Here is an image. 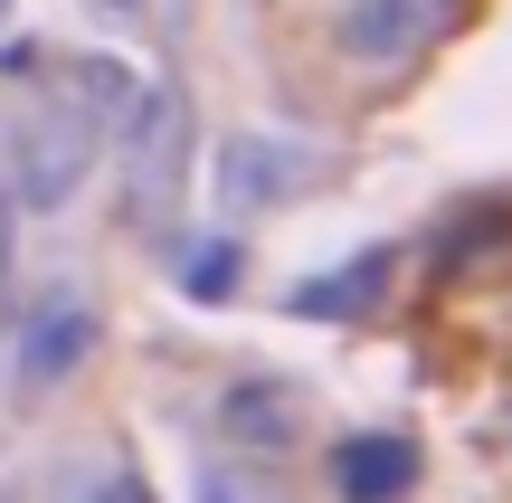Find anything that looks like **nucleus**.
Wrapping results in <instances>:
<instances>
[{
    "label": "nucleus",
    "instance_id": "nucleus-1",
    "mask_svg": "<svg viewBox=\"0 0 512 503\" xmlns=\"http://www.w3.org/2000/svg\"><path fill=\"white\" fill-rule=\"evenodd\" d=\"M95 152H105V124H95L86 105H67V95H38L29 114H19V143H10V181H19V209H38V219H57V209L86 190Z\"/></svg>",
    "mask_w": 512,
    "mask_h": 503
},
{
    "label": "nucleus",
    "instance_id": "nucleus-2",
    "mask_svg": "<svg viewBox=\"0 0 512 503\" xmlns=\"http://www.w3.org/2000/svg\"><path fill=\"white\" fill-rule=\"evenodd\" d=\"M124 219L152 228L171 209V190H181V143H190V95L181 86H133L124 105Z\"/></svg>",
    "mask_w": 512,
    "mask_h": 503
},
{
    "label": "nucleus",
    "instance_id": "nucleus-3",
    "mask_svg": "<svg viewBox=\"0 0 512 503\" xmlns=\"http://www.w3.org/2000/svg\"><path fill=\"white\" fill-rule=\"evenodd\" d=\"M323 171L332 162L313 143H294V133H228L219 143V200L228 209H285V200H304Z\"/></svg>",
    "mask_w": 512,
    "mask_h": 503
},
{
    "label": "nucleus",
    "instance_id": "nucleus-4",
    "mask_svg": "<svg viewBox=\"0 0 512 503\" xmlns=\"http://www.w3.org/2000/svg\"><path fill=\"white\" fill-rule=\"evenodd\" d=\"M86 352H95V314H86L76 295H48L29 323H19L10 390H19V399H48L57 380H76V371H86Z\"/></svg>",
    "mask_w": 512,
    "mask_h": 503
},
{
    "label": "nucleus",
    "instance_id": "nucleus-5",
    "mask_svg": "<svg viewBox=\"0 0 512 503\" xmlns=\"http://www.w3.org/2000/svg\"><path fill=\"white\" fill-rule=\"evenodd\" d=\"M332 494L342 503H408L418 494V447L408 437H342L332 447Z\"/></svg>",
    "mask_w": 512,
    "mask_h": 503
},
{
    "label": "nucleus",
    "instance_id": "nucleus-6",
    "mask_svg": "<svg viewBox=\"0 0 512 503\" xmlns=\"http://www.w3.org/2000/svg\"><path fill=\"white\" fill-rule=\"evenodd\" d=\"M219 428H228V447L285 456L294 437H304V418H294V390H285V380H238V390L219 399Z\"/></svg>",
    "mask_w": 512,
    "mask_h": 503
},
{
    "label": "nucleus",
    "instance_id": "nucleus-7",
    "mask_svg": "<svg viewBox=\"0 0 512 503\" xmlns=\"http://www.w3.org/2000/svg\"><path fill=\"white\" fill-rule=\"evenodd\" d=\"M332 38H342V57H361V67H389V57H408L427 38V0H351Z\"/></svg>",
    "mask_w": 512,
    "mask_h": 503
},
{
    "label": "nucleus",
    "instance_id": "nucleus-8",
    "mask_svg": "<svg viewBox=\"0 0 512 503\" xmlns=\"http://www.w3.org/2000/svg\"><path fill=\"white\" fill-rule=\"evenodd\" d=\"M133 86H143V76L124 67V57H57V95H67V105H86L95 124H124V105H133Z\"/></svg>",
    "mask_w": 512,
    "mask_h": 503
},
{
    "label": "nucleus",
    "instance_id": "nucleus-9",
    "mask_svg": "<svg viewBox=\"0 0 512 503\" xmlns=\"http://www.w3.org/2000/svg\"><path fill=\"white\" fill-rule=\"evenodd\" d=\"M171 276H181V295L228 304V295H238V247H228V238H200V247H181V266H171Z\"/></svg>",
    "mask_w": 512,
    "mask_h": 503
},
{
    "label": "nucleus",
    "instance_id": "nucleus-10",
    "mask_svg": "<svg viewBox=\"0 0 512 503\" xmlns=\"http://www.w3.org/2000/svg\"><path fill=\"white\" fill-rule=\"evenodd\" d=\"M380 276H389V257H361V266H351L342 285H313L304 304H313V314H361V304L380 295Z\"/></svg>",
    "mask_w": 512,
    "mask_h": 503
},
{
    "label": "nucleus",
    "instance_id": "nucleus-11",
    "mask_svg": "<svg viewBox=\"0 0 512 503\" xmlns=\"http://www.w3.org/2000/svg\"><path fill=\"white\" fill-rule=\"evenodd\" d=\"M190 503H285V494H275L266 475H247V466H200Z\"/></svg>",
    "mask_w": 512,
    "mask_h": 503
},
{
    "label": "nucleus",
    "instance_id": "nucleus-12",
    "mask_svg": "<svg viewBox=\"0 0 512 503\" xmlns=\"http://www.w3.org/2000/svg\"><path fill=\"white\" fill-rule=\"evenodd\" d=\"M86 503H152V494H143V475H105V485H95Z\"/></svg>",
    "mask_w": 512,
    "mask_h": 503
},
{
    "label": "nucleus",
    "instance_id": "nucleus-13",
    "mask_svg": "<svg viewBox=\"0 0 512 503\" xmlns=\"http://www.w3.org/2000/svg\"><path fill=\"white\" fill-rule=\"evenodd\" d=\"M105 10H124V19H133V10H143V0H105Z\"/></svg>",
    "mask_w": 512,
    "mask_h": 503
},
{
    "label": "nucleus",
    "instance_id": "nucleus-14",
    "mask_svg": "<svg viewBox=\"0 0 512 503\" xmlns=\"http://www.w3.org/2000/svg\"><path fill=\"white\" fill-rule=\"evenodd\" d=\"M0 503H19V485H0Z\"/></svg>",
    "mask_w": 512,
    "mask_h": 503
},
{
    "label": "nucleus",
    "instance_id": "nucleus-15",
    "mask_svg": "<svg viewBox=\"0 0 512 503\" xmlns=\"http://www.w3.org/2000/svg\"><path fill=\"white\" fill-rule=\"evenodd\" d=\"M0 19H10V0H0Z\"/></svg>",
    "mask_w": 512,
    "mask_h": 503
}]
</instances>
